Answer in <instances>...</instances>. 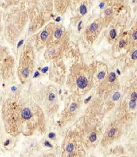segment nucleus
I'll return each mask as SVG.
<instances>
[{"mask_svg": "<svg viewBox=\"0 0 137 157\" xmlns=\"http://www.w3.org/2000/svg\"><path fill=\"white\" fill-rule=\"evenodd\" d=\"M1 117L6 132L12 137L26 136L45 130L44 113L35 100L19 94L10 95L3 101Z\"/></svg>", "mask_w": 137, "mask_h": 157, "instance_id": "nucleus-1", "label": "nucleus"}, {"mask_svg": "<svg viewBox=\"0 0 137 157\" xmlns=\"http://www.w3.org/2000/svg\"><path fill=\"white\" fill-rule=\"evenodd\" d=\"M14 63L5 48L0 46V82L9 80L13 75Z\"/></svg>", "mask_w": 137, "mask_h": 157, "instance_id": "nucleus-2", "label": "nucleus"}, {"mask_svg": "<svg viewBox=\"0 0 137 157\" xmlns=\"http://www.w3.org/2000/svg\"><path fill=\"white\" fill-rule=\"evenodd\" d=\"M44 105L48 113L52 114L58 108L57 90L54 86H49L43 92V98Z\"/></svg>", "mask_w": 137, "mask_h": 157, "instance_id": "nucleus-3", "label": "nucleus"}, {"mask_svg": "<svg viewBox=\"0 0 137 157\" xmlns=\"http://www.w3.org/2000/svg\"><path fill=\"white\" fill-rule=\"evenodd\" d=\"M76 84L80 88L84 89L88 86V79L84 76H80L77 79Z\"/></svg>", "mask_w": 137, "mask_h": 157, "instance_id": "nucleus-4", "label": "nucleus"}, {"mask_svg": "<svg viewBox=\"0 0 137 157\" xmlns=\"http://www.w3.org/2000/svg\"><path fill=\"white\" fill-rule=\"evenodd\" d=\"M117 133V129L115 127H112L110 129V131L107 133V140L109 141H112L115 138V136Z\"/></svg>", "mask_w": 137, "mask_h": 157, "instance_id": "nucleus-5", "label": "nucleus"}, {"mask_svg": "<svg viewBox=\"0 0 137 157\" xmlns=\"http://www.w3.org/2000/svg\"><path fill=\"white\" fill-rule=\"evenodd\" d=\"M49 33L47 30H44L41 33L39 36V40L43 43H45L49 39Z\"/></svg>", "mask_w": 137, "mask_h": 157, "instance_id": "nucleus-6", "label": "nucleus"}, {"mask_svg": "<svg viewBox=\"0 0 137 157\" xmlns=\"http://www.w3.org/2000/svg\"><path fill=\"white\" fill-rule=\"evenodd\" d=\"M137 93L136 92L132 93V96H131V100L129 102V108L131 109H134L135 108L136 106V99H137Z\"/></svg>", "mask_w": 137, "mask_h": 157, "instance_id": "nucleus-7", "label": "nucleus"}, {"mask_svg": "<svg viewBox=\"0 0 137 157\" xmlns=\"http://www.w3.org/2000/svg\"><path fill=\"white\" fill-rule=\"evenodd\" d=\"M98 29V25L95 23H92L89 27V31L91 33H95Z\"/></svg>", "mask_w": 137, "mask_h": 157, "instance_id": "nucleus-8", "label": "nucleus"}, {"mask_svg": "<svg viewBox=\"0 0 137 157\" xmlns=\"http://www.w3.org/2000/svg\"><path fill=\"white\" fill-rule=\"evenodd\" d=\"M62 33H63V30L61 28H59L57 30H56L54 35V37L57 39H59V38H61L62 35Z\"/></svg>", "mask_w": 137, "mask_h": 157, "instance_id": "nucleus-9", "label": "nucleus"}, {"mask_svg": "<svg viewBox=\"0 0 137 157\" xmlns=\"http://www.w3.org/2000/svg\"><path fill=\"white\" fill-rule=\"evenodd\" d=\"M74 149V144L71 143H69V144H67L66 147V152L68 153H70L71 152L73 151V150Z\"/></svg>", "mask_w": 137, "mask_h": 157, "instance_id": "nucleus-10", "label": "nucleus"}, {"mask_svg": "<svg viewBox=\"0 0 137 157\" xmlns=\"http://www.w3.org/2000/svg\"><path fill=\"white\" fill-rule=\"evenodd\" d=\"M80 12L82 15H85L87 13V8L85 5H82L80 8Z\"/></svg>", "mask_w": 137, "mask_h": 157, "instance_id": "nucleus-11", "label": "nucleus"}, {"mask_svg": "<svg viewBox=\"0 0 137 157\" xmlns=\"http://www.w3.org/2000/svg\"><path fill=\"white\" fill-rule=\"evenodd\" d=\"M110 37L111 38V39H114L116 37L117 33H116L115 29L111 30L110 32Z\"/></svg>", "mask_w": 137, "mask_h": 157, "instance_id": "nucleus-12", "label": "nucleus"}, {"mask_svg": "<svg viewBox=\"0 0 137 157\" xmlns=\"http://www.w3.org/2000/svg\"><path fill=\"white\" fill-rule=\"evenodd\" d=\"M96 139H97V137H96V135L95 134V133H92L91 134L90 136V141L91 142H93L96 141Z\"/></svg>", "mask_w": 137, "mask_h": 157, "instance_id": "nucleus-13", "label": "nucleus"}, {"mask_svg": "<svg viewBox=\"0 0 137 157\" xmlns=\"http://www.w3.org/2000/svg\"><path fill=\"white\" fill-rule=\"evenodd\" d=\"M115 73L112 72V73L110 74V76H109V81L110 82H113L115 81Z\"/></svg>", "mask_w": 137, "mask_h": 157, "instance_id": "nucleus-14", "label": "nucleus"}, {"mask_svg": "<svg viewBox=\"0 0 137 157\" xmlns=\"http://www.w3.org/2000/svg\"><path fill=\"white\" fill-rule=\"evenodd\" d=\"M120 98V93L119 92H116L114 94L113 96V100H117Z\"/></svg>", "mask_w": 137, "mask_h": 157, "instance_id": "nucleus-15", "label": "nucleus"}, {"mask_svg": "<svg viewBox=\"0 0 137 157\" xmlns=\"http://www.w3.org/2000/svg\"><path fill=\"white\" fill-rule=\"evenodd\" d=\"M104 76H105V73H104V71H102V72H100L98 74L97 78H98L99 79H101L103 78L104 77Z\"/></svg>", "mask_w": 137, "mask_h": 157, "instance_id": "nucleus-16", "label": "nucleus"}, {"mask_svg": "<svg viewBox=\"0 0 137 157\" xmlns=\"http://www.w3.org/2000/svg\"><path fill=\"white\" fill-rule=\"evenodd\" d=\"M77 108V105L75 104V103H72V104H71V105H70V110H71V111H74V110H75Z\"/></svg>", "mask_w": 137, "mask_h": 157, "instance_id": "nucleus-17", "label": "nucleus"}, {"mask_svg": "<svg viewBox=\"0 0 137 157\" xmlns=\"http://www.w3.org/2000/svg\"><path fill=\"white\" fill-rule=\"evenodd\" d=\"M105 13H106V14L107 16H110L111 14L112 13V10L111 9L108 8V9H107V10H106Z\"/></svg>", "mask_w": 137, "mask_h": 157, "instance_id": "nucleus-18", "label": "nucleus"}, {"mask_svg": "<svg viewBox=\"0 0 137 157\" xmlns=\"http://www.w3.org/2000/svg\"><path fill=\"white\" fill-rule=\"evenodd\" d=\"M132 59L133 60H135L137 59V50H135V52H133V54L132 55Z\"/></svg>", "mask_w": 137, "mask_h": 157, "instance_id": "nucleus-19", "label": "nucleus"}, {"mask_svg": "<svg viewBox=\"0 0 137 157\" xmlns=\"http://www.w3.org/2000/svg\"><path fill=\"white\" fill-rule=\"evenodd\" d=\"M119 46L120 48H123V47L125 45V44H126V42H125V41L124 40H122L121 41V42L119 43Z\"/></svg>", "mask_w": 137, "mask_h": 157, "instance_id": "nucleus-20", "label": "nucleus"}, {"mask_svg": "<svg viewBox=\"0 0 137 157\" xmlns=\"http://www.w3.org/2000/svg\"><path fill=\"white\" fill-rule=\"evenodd\" d=\"M133 39H134L135 40L137 39V31H135V32L133 33Z\"/></svg>", "mask_w": 137, "mask_h": 157, "instance_id": "nucleus-21", "label": "nucleus"}, {"mask_svg": "<svg viewBox=\"0 0 137 157\" xmlns=\"http://www.w3.org/2000/svg\"><path fill=\"white\" fill-rule=\"evenodd\" d=\"M81 23H82V22L81 21V22H80L79 24V27H78V29H79V30H80L81 29Z\"/></svg>", "mask_w": 137, "mask_h": 157, "instance_id": "nucleus-22", "label": "nucleus"}, {"mask_svg": "<svg viewBox=\"0 0 137 157\" xmlns=\"http://www.w3.org/2000/svg\"><path fill=\"white\" fill-rule=\"evenodd\" d=\"M117 72H118V73L119 74V75L120 74V72H119V70H117Z\"/></svg>", "mask_w": 137, "mask_h": 157, "instance_id": "nucleus-23", "label": "nucleus"}, {"mask_svg": "<svg viewBox=\"0 0 137 157\" xmlns=\"http://www.w3.org/2000/svg\"><path fill=\"white\" fill-rule=\"evenodd\" d=\"M0 135H1V126H0Z\"/></svg>", "mask_w": 137, "mask_h": 157, "instance_id": "nucleus-24", "label": "nucleus"}]
</instances>
